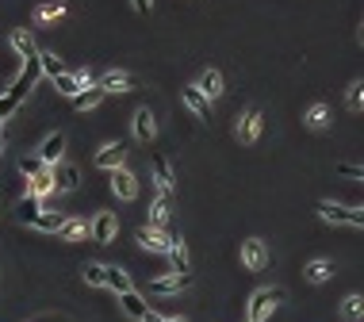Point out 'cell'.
Wrapping results in <instances>:
<instances>
[{"instance_id": "6da1fadb", "label": "cell", "mask_w": 364, "mask_h": 322, "mask_svg": "<svg viewBox=\"0 0 364 322\" xmlns=\"http://www.w3.org/2000/svg\"><path fill=\"white\" fill-rule=\"evenodd\" d=\"M284 303V288H261L249 296V322H265Z\"/></svg>"}, {"instance_id": "7a4b0ae2", "label": "cell", "mask_w": 364, "mask_h": 322, "mask_svg": "<svg viewBox=\"0 0 364 322\" xmlns=\"http://www.w3.org/2000/svg\"><path fill=\"white\" fill-rule=\"evenodd\" d=\"M39 77H42V58H35V62H27L23 70H20V77H16L12 84H8V92H4V96L12 100L16 108H20V100H23L27 92L35 89V81H39Z\"/></svg>"}, {"instance_id": "3957f363", "label": "cell", "mask_w": 364, "mask_h": 322, "mask_svg": "<svg viewBox=\"0 0 364 322\" xmlns=\"http://www.w3.org/2000/svg\"><path fill=\"white\" fill-rule=\"evenodd\" d=\"M173 242L176 238L169 231H161V226H142V231H138V245H142L146 253H165V257H169Z\"/></svg>"}, {"instance_id": "277c9868", "label": "cell", "mask_w": 364, "mask_h": 322, "mask_svg": "<svg viewBox=\"0 0 364 322\" xmlns=\"http://www.w3.org/2000/svg\"><path fill=\"white\" fill-rule=\"evenodd\" d=\"M268 261H273V253H268V245L261 242V238L241 242V265H246L249 272H265V269H268Z\"/></svg>"}, {"instance_id": "5b68a950", "label": "cell", "mask_w": 364, "mask_h": 322, "mask_svg": "<svg viewBox=\"0 0 364 322\" xmlns=\"http://www.w3.org/2000/svg\"><path fill=\"white\" fill-rule=\"evenodd\" d=\"M150 177H154L157 192H161V196H173V188H176V173H173L169 161H165V154H150Z\"/></svg>"}, {"instance_id": "8992f818", "label": "cell", "mask_w": 364, "mask_h": 322, "mask_svg": "<svg viewBox=\"0 0 364 322\" xmlns=\"http://www.w3.org/2000/svg\"><path fill=\"white\" fill-rule=\"evenodd\" d=\"M261 131H265V111L254 104V108H246V111H241V119H238V138L241 142H257Z\"/></svg>"}, {"instance_id": "52a82bcc", "label": "cell", "mask_w": 364, "mask_h": 322, "mask_svg": "<svg viewBox=\"0 0 364 322\" xmlns=\"http://www.w3.org/2000/svg\"><path fill=\"white\" fill-rule=\"evenodd\" d=\"M96 84H100L104 92H130V89H138L142 81H138L135 73H119V70H111V73H104V77H100Z\"/></svg>"}, {"instance_id": "ba28073f", "label": "cell", "mask_w": 364, "mask_h": 322, "mask_svg": "<svg viewBox=\"0 0 364 322\" xmlns=\"http://www.w3.org/2000/svg\"><path fill=\"white\" fill-rule=\"evenodd\" d=\"M115 234H119V219L111 211H100L96 219H92V242H104L108 245Z\"/></svg>"}, {"instance_id": "9c48e42d", "label": "cell", "mask_w": 364, "mask_h": 322, "mask_svg": "<svg viewBox=\"0 0 364 322\" xmlns=\"http://www.w3.org/2000/svg\"><path fill=\"white\" fill-rule=\"evenodd\" d=\"M188 284H192V277L173 272V277H154L150 280V292H154V296H176V292H184Z\"/></svg>"}, {"instance_id": "30bf717a", "label": "cell", "mask_w": 364, "mask_h": 322, "mask_svg": "<svg viewBox=\"0 0 364 322\" xmlns=\"http://www.w3.org/2000/svg\"><path fill=\"white\" fill-rule=\"evenodd\" d=\"M123 157H127L123 142H108V146L96 154V169H111V173H115V169H123Z\"/></svg>"}, {"instance_id": "8fae6325", "label": "cell", "mask_w": 364, "mask_h": 322, "mask_svg": "<svg viewBox=\"0 0 364 322\" xmlns=\"http://www.w3.org/2000/svg\"><path fill=\"white\" fill-rule=\"evenodd\" d=\"M111 192H115L119 200H135V196H138L135 173H127V169H115V173H111Z\"/></svg>"}, {"instance_id": "7c38bea8", "label": "cell", "mask_w": 364, "mask_h": 322, "mask_svg": "<svg viewBox=\"0 0 364 322\" xmlns=\"http://www.w3.org/2000/svg\"><path fill=\"white\" fill-rule=\"evenodd\" d=\"M181 100H184V108H188L195 119H211V100L203 96L200 89H184V92H181Z\"/></svg>"}, {"instance_id": "4fadbf2b", "label": "cell", "mask_w": 364, "mask_h": 322, "mask_svg": "<svg viewBox=\"0 0 364 322\" xmlns=\"http://www.w3.org/2000/svg\"><path fill=\"white\" fill-rule=\"evenodd\" d=\"M50 192H58L54 169H46V173H39V177H31V181H27V196H35V200H46Z\"/></svg>"}, {"instance_id": "5bb4252c", "label": "cell", "mask_w": 364, "mask_h": 322, "mask_svg": "<svg viewBox=\"0 0 364 322\" xmlns=\"http://www.w3.org/2000/svg\"><path fill=\"white\" fill-rule=\"evenodd\" d=\"M54 84H58V92L62 96H81L85 92V84H89V73H62V77H54Z\"/></svg>"}, {"instance_id": "9a60e30c", "label": "cell", "mask_w": 364, "mask_h": 322, "mask_svg": "<svg viewBox=\"0 0 364 322\" xmlns=\"http://www.w3.org/2000/svg\"><path fill=\"white\" fill-rule=\"evenodd\" d=\"M119 307H123L127 318H138V322H146V315H150V307H146V299L138 296V292H127V296H119Z\"/></svg>"}, {"instance_id": "2e32d148", "label": "cell", "mask_w": 364, "mask_h": 322, "mask_svg": "<svg viewBox=\"0 0 364 322\" xmlns=\"http://www.w3.org/2000/svg\"><path fill=\"white\" fill-rule=\"evenodd\" d=\"M12 50L20 54V58H27V62H35V58H42V50L35 46V39L27 31H12Z\"/></svg>"}, {"instance_id": "e0dca14e", "label": "cell", "mask_w": 364, "mask_h": 322, "mask_svg": "<svg viewBox=\"0 0 364 322\" xmlns=\"http://www.w3.org/2000/svg\"><path fill=\"white\" fill-rule=\"evenodd\" d=\"M303 127L326 131V127H330V108H326V104H311V108L303 111Z\"/></svg>"}, {"instance_id": "ac0fdd59", "label": "cell", "mask_w": 364, "mask_h": 322, "mask_svg": "<svg viewBox=\"0 0 364 322\" xmlns=\"http://www.w3.org/2000/svg\"><path fill=\"white\" fill-rule=\"evenodd\" d=\"M319 215H322L326 223H341V226H349V219H353V207H341V204L322 200V204H319Z\"/></svg>"}, {"instance_id": "d6986e66", "label": "cell", "mask_w": 364, "mask_h": 322, "mask_svg": "<svg viewBox=\"0 0 364 322\" xmlns=\"http://www.w3.org/2000/svg\"><path fill=\"white\" fill-rule=\"evenodd\" d=\"M92 234V223H85V219H65V226L58 231V238L62 242H81V238H89Z\"/></svg>"}, {"instance_id": "ffe728a7", "label": "cell", "mask_w": 364, "mask_h": 322, "mask_svg": "<svg viewBox=\"0 0 364 322\" xmlns=\"http://www.w3.org/2000/svg\"><path fill=\"white\" fill-rule=\"evenodd\" d=\"M62 150H65V135H62V131H58V135H50V138H46L42 146H39V157L46 161V165H58Z\"/></svg>"}, {"instance_id": "44dd1931", "label": "cell", "mask_w": 364, "mask_h": 322, "mask_svg": "<svg viewBox=\"0 0 364 322\" xmlns=\"http://www.w3.org/2000/svg\"><path fill=\"white\" fill-rule=\"evenodd\" d=\"M334 277V261H311V265H307V269H303V280L307 284H326V280H330Z\"/></svg>"}, {"instance_id": "7402d4cb", "label": "cell", "mask_w": 364, "mask_h": 322, "mask_svg": "<svg viewBox=\"0 0 364 322\" xmlns=\"http://www.w3.org/2000/svg\"><path fill=\"white\" fill-rule=\"evenodd\" d=\"M104 96H108V92L100 89V84H89V89L81 92V96H73V108H77V111H92L100 100H104Z\"/></svg>"}, {"instance_id": "603a6c76", "label": "cell", "mask_w": 364, "mask_h": 322, "mask_svg": "<svg viewBox=\"0 0 364 322\" xmlns=\"http://www.w3.org/2000/svg\"><path fill=\"white\" fill-rule=\"evenodd\" d=\"M54 181H58V192H73V188L81 184L77 165H58V169H54Z\"/></svg>"}, {"instance_id": "cb8c5ba5", "label": "cell", "mask_w": 364, "mask_h": 322, "mask_svg": "<svg viewBox=\"0 0 364 322\" xmlns=\"http://www.w3.org/2000/svg\"><path fill=\"white\" fill-rule=\"evenodd\" d=\"M169 265H173V272H181V277H188L192 261H188V245H184L181 238H176V242H173V250H169Z\"/></svg>"}, {"instance_id": "d4e9b609", "label": "cell", "mask_w": 364, "mask_h": 322, "mask_svg": "<svg viewBox=\"0 0 364 322\" xmlns=\"http://www.w3.org/2000/svg\"><path fill=\"white\" fill-rule=\"evenodd\" d=\"M154 131H157L154 111H150V108H138V111H135V135L146 142V138H154Z\"/></svg>"}, {"instance_id": "484cf974", "label": "cell", "mask_w": 364, "mask_h": 322, "mask_svg": "<svg viewBox=\"0 0 364 322\" xmlns=\"http://www.w3.org/2000/svg\"><path fill=\"white\" fill-rule=\"evenodd\" d=\"M195 89H200V92H203V96H207V100L222 96V73H219V70H207V73H203V77H200V84H195Z\"/></svg>"}, {"instance_id": "4316f807", "label": "cell", "mask_w": 364, "mask_h": 322, "mask_svg": "<svg viewBox=\"0 0 364 322\" xmlns=\"http://www.w3.org/2000/svg\"><path fill=\"white\" fill-rule=\"evenodd\" d=\"M16 215H20V223H27V226H31V223L42 215V200H35V196H23V200H20V207H16Z\"/></svg>"}, {"instance_id": "83f0119b", "label": "cell", "mask_w": 364, "mask_h": 322, "mask_svg": "<svg viewBox=\"0 0 364 322\" xmlns=\"http://www.w3.org/2000/svg\"><path fill=\"white\" fill-rule=\"evenodd\" d=\"M169 200L173 196H157V200L150 204V226H161L165 231V223H169Z\"/></svg>"}, {"instance_id": "f1b7e54d", "label": "cell", "mask_w": 364, "mask_h": 322, "mask_svg": "<svg viewBox=\"0 0 364 322\" xmlns=\"http://www.w3.org/2000/svg\"><path fill=\"white\" fill-rule=\"evenodd\" d=\"M341 315L349 322H360L364 318V296H345L341 299Z\"/></svg>"}, {"instance_id": "f546056e", "label": "cell", "mask_w": 364, "mask_h": 322, "mask_svg": "<svg viewBox=\"0 0 364 322\" xmlns=\"http://www.w3.org/2000/svg\"><path fill=\"white\" fill-rule=\"evenodd\" d=\"M20 173L27 177V181H31V177H39V173H46V161L39 157V154H35V157H20Z\"/></svg>"}, {"instance_id": "4dcf8cb0", "label": "cell", "mask_w": 364, "mask_h": 322, "mask_svg": "<svg viewBox=\"0 0 364 322\" xmlns=\"http://www.w3.org/2000/svg\"><path fill=\"white\" fill-rule=\"evenodd\" d=\"M108 288H115L119 296H127V292H135V288H130V277H127L123 269H108Z\"/></svg>"}, {"instance_id": "1f68e13d", "label": "cell", "mask_w": 364, "mask_h": 322, "mask_svg": "<svg viewBox=\"0 0 364 322\" xmlns=\"http://www.w3.org/2000/svg\"><path fill=\"white\" fill-rule=\"evenodd\" d=\"M85 284H89V288L108 284V265H85Z\"/></svg>"}, {"instance_id": "d6a6232c", "label": "cell", "mask_w": 364, "mask_h": 322, "mask_svg": "<svg viewBox=\"0 0 364 322\" xmlns=\"http://www.w3.org/2000/svg\"><path fill=\"white\" fill-rule=\"evenodd\" d=\"M345 100H349L353 111H360V108H364V81H353L349 92H345Z\"/></svg>"}, {"instance_id": "836d02e7", "label": "cell", "mask_w": 364, "mask_h": 322, "mask_svg": "<svg viewBox=\"0 0 364 322\" xmlns=\"http://www.w3.org/2000/svg\"><path fill=\"white\" fill-rule=\"evenodd\" d=\"M65 16V8L62 4H39V12H35V20L46 23V20H62Z\"/></svg>"}, {"instance_id": "e575fe53", "label": "cell", "mask_w": 364, "mask_h": 322, "mask_svg": "<svg viewBox=\"0 0 364 322\" xmlns=\"http://www.w3.org/2000/svg\"><path fill=\"white\" fill-rule=\"evenodd\" d=\"M42 73H50V77H62V73H65V65H62L58 54H46L42 50Z\"/></svg>"}, {"instance_id": "d590c367", "label": "cell", "mask_w": 364, "mask_h": 322, "mask_svg": "<svg viewBox=\"0 0 364 322\" xmlns=\"http://www.w3.org/2000/svg\"><path fill=\"white\" fill-rule=\"evenodd\" d=\"M338 173H341V177H357V181H364V165H349V161H345V165H338Z\"/></svg>"}, {"instance_id": "8d00e7d4", "label": "cell", "mask_w": 364, "mask_h": 322, "mask_svg": "<svg viewBox=\"0 0 364 322\" xmlns=\"http://www.w3.org/2000/svg\"><path fill=\"white\" fill-rule=\"evenodd\" d=\"M12 111H16V104L8 100L4 92H0V119H8V116H12Z\"/></svg>"}, {"instance_id": "74e56055", "label": "cell", "mask_w": 364, "mask_h": 322, "mask_svg": "<svg viewBox=\"0 0 364 322\" xmlns=\"http://www.w3.org/2000/svg\"><path fill=\"white\" fill-rule=\"evenodd\" d=\"M146 322H181V318H165V315H157V311H150V315H146Z\"/></svg>"}, {"instance_id": "f35d334b", "label": "cell", "mask_w": 364, "mask_h": 322, "mask_svg": "<svg viewBox=\"0 0 364 322\" xmlns=\"http://www.w3.org/2000/svg\"><path fill=\"white\" fill-rule=\"evenodd\" d=\"M150 4L154 0H135V12H150Z\"/></svg>"}, {"instance_id": "ab89813d", "label": "cell", "mask_w": 364, "mask_h": 322, "mask_svg": "<svg viewBox=\"0 0 364 322\" xmlns=\"http://www.w3.org/2000/svg\"><path fill=\"white\" fill-rule=\"evenodd\" d=\"M0 150H4V135H0Z\"/></svg>"}, {"instance_id": "60d3db41", "label": "cell", "mask_w": 364, "mask_h": 322, "mask_svg": "<svg viewBox=\"0 0 364 322\" xmlns=\"http://www.w3.org/2000/svg\"><path fill=\"white\" fill-rule=\"evenodd\" d=\"M360 43H364V31H360Z\"/></svg>"}]
</instances>
